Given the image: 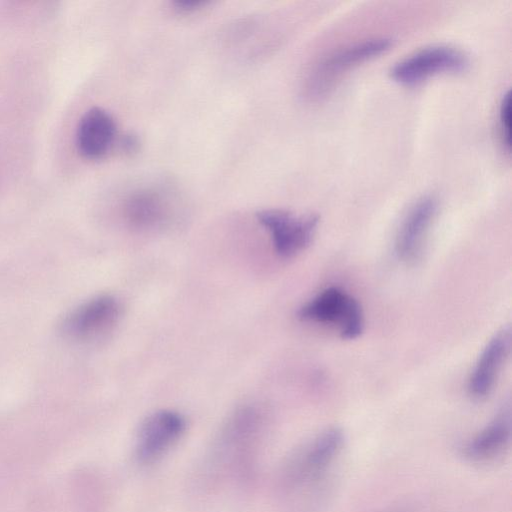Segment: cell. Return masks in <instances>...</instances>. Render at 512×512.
<instances>
[{"label":"cell","instance_id":"5","mask_svg":"<svg viewBox=\"0 0 512 512\" xmlns=\"http://www.w3.org/2000/svg\"><path fill=\"white\" fill-rule=\"evenodd\" d=\"M121 315L120 302L112 295L96 296L75 308L63 322L64 333L73 340L89 342L110 332Z\"/></svg>","mask_w":512,"mask_h":512},{"label":"cell","instance_id":"7","mask_svg":"<svg viewBox=\"0 0 512 512\" xmlns=\"http://www.w3.org/2000/svg\"><path fill=\"white\" fill-rule=\"evenodd\" d=\"M186 428L183 416L172 410L149 415L140 425L136 437V456L151 463L163 456L182 436Z\"/></svg>","mask_w":512,"mask_h":512},{"label":"cell","instance_id":"12","mask_svg":"<svg viewBox=\"0 0 512 512\" xmlns=\"http://www.w3.org/2000/svg\"><path fill=\"white\" fill-rule=\"evenodd\" d=\"M511 432L510 405L507 403L495 418L465 447V454L474 460H484L498 454L507 444Z\"/></svg>","mask_w":512,"mask_h":512},{"label":"cell","instance_id":"9","mask_svg":"<svg viewBox=\"0 0 512 512\" xmlns=\"http://www.w3.org/2000/svg\"><path fill=\"white\" fill-rule=\"evenodd\" d=\"M115 138V121L103 108H90L80 118L76 130V146L83 157L91 160L104 157Z\"/></svg>","mask_w":512,"mask_h":512},{"label":"cell","instance_id":"10","mask_svg":"<svg viewBox=\"0 0 512 512\" xmlns=\"http://www.w3.org/2000/svg\"><path fill=\"white\" fill-rule=\"evenodd\" d=\"M344 442L339 428L322 432L292 463L289 471L292 481L303 482L321 476L340 452Z\"/></svg>","mask_w":512,"mask_h":512},{"label":"cell","instance_id":"8","mask_svg":"<svg viewBox=\"0 0 512 512\" xmlns=\"http://www.w3.org/2000/svg\"><path fill=\"white\" fill-rule=\"evenodd\" d=\"M437 208L438 202L433 196L422 197L410 208L395 241L396 254L401 260L409 262L418 258Z\"/></svg>","mask_w":512,"mask_h":512},{"label":"cell","instance_id":"4","mask_svg":"<svg viewBox=\"0 0 512 512\" xmlns=\"http://www.w3.org/2000/svg\"><path fill=\"white\" fill-rule=\"evenodd\" d=\"M256 217L269 232L276 253L284 258L303 251L312 242L319 223L318 215H296L282 209L261 210Z\"/></svg>","mask_w":512,"mask_h":512},{"label":"cell","instance_id":"6","mask_svg":"<svg viewBox=\"0 0 512 512\" xmlns=\"http://www.w3.org/2000/svg\"><path fill=\"white\" fill-rule=\"evenodd\" d=\"M171 191L160 185L140 187L123 203V216L129 226L150 231L166 226L173 214Z\"/></svg>","mask_w":512,"mask_h":512},{"label":"cell","instance_id":"14","mask_svg":"<svg viewBox=\"0 0 512 512\" xmlns=\"http://www.w3.org/2000/svg\"><path fill=\"white\" fill-rule=\"evenodd\" d=\"M208 3L206 0H177L173 5L178 12L187 14L202 9Z\"/></svg>","mask_w":512,"mask_h":512},{"label":"cell","instance_id":"2","mask_svg":"<svg viewBox=\"0 0 512 512\" xmlns=\"http://www.w3.org/2000/svg\"><path fill=\"white\" fill-rule=\"evenodd\" d=\"M303 320L337 325L340 336L351 340L361 335L364 315L359 302L339 287H328L299 310Z\"/></svg>","mask_w":512,"mask_h":512},{"label":"cell","instance_id":"11","mask_svg":"<svg viewBox=\"0 0 512 512\" xmlns=\"http://www.w3.org/2000/svg\"><path fill=\"white\" fill-rule=\"evenodd\" d=\"M509 327H503L486 344L469 379L468 389L475 397L490 393L510 351Z\"/></svg>","mask_w":512,"mask_h":512},{"label":"cell","instance_id":"3","mask_svg":"<svg viewBox=\"0 0 512 512\" xmlns=\"http://www.w3.org/2000/svg\"><path fill=\"white\" fill-rule=\"evenodd\" d=\"M468 64V57L461 50L449 45H432L395 63L390 76L399 84L414 85L437 74L463 71Z\"/></svg>","mask_w":512,"mask_h":512},{"label":"cell","instance_id":"15","mask_svg":"<svg viewBox=\"0 0 512 512\" xmlns=\"http://www.w3.org/2000/svg\"><path fill=\"white\" fill-rule=\"evenodd\" d=\"M140 141L134 133H128L122 137L121 147L126 153H134L139 149Z\"/></svg>","mask_w":512,"mask_h":512},{"label":"cell","instance_id":"1","mask_svg":"<svg viewBox=\"0 0 512 512\" xmlns=\"http://www.w3.org/2000/svg\"><path fill=\"white\" fill-rule=\"evenodd\" d=\"M391 45L390 38H372L345 46L330 54L311 72L306 84L307 96L312 99L323 97L345 73L381 55Z\"/></svg>","mask_w":512,"mask_h":512},{"label":"cell","instance_id":"13","mask_svg":"<svg viewBox=\"0 0 512 512\" xmlns=\"http://www.w3.org/2000/svg\"><path fill=\"white\" fill-rule=\"evenodd\" d=\"M500 133L503 145L509 151L511 146V94L507 91L503 95L499 109Z\"/></svg>","mask_w":512,"mask_h":512}]
</instances>
